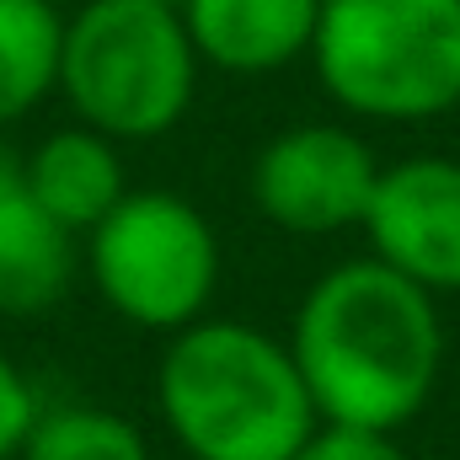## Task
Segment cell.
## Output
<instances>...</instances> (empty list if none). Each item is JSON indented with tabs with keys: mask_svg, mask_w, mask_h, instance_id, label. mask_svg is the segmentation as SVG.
Masks as SVG:
<instances>
[{
	"mask_svg": "<svg viewBox=\"0 0 460 460\" xmlns=\"http://www.w3.org/2000/svg\"><path fill=\"white\" fill-rule=\"evenodd\" d=\"M284 343L316 418L369 434H402L423 418L450 353L439 295L380 257H348L311 279Z\"/></svg>",
	"mask_w": 460,
	"mask_h": 460,
	"instance_id": "obj_1",
	"label": "cell"
},
{
	"mask_svg": "<svg viewBox=\"0 0 460 460\" xmlns=\"http://www.w3.org/2000/svg\"><path fill=\"white\" fill-rule=\"evenodd\" d=\"M155 412L188 460H295L322 429L289 343L241 316H199L166 338Z\"/></svg>",
	"mask_w": 460,
	"mask_h": 460,
	"instance_id": "obj_2",
	"label": "cell"
},
{
	"mask_svg": "<svg viewBox=\"0 0 460 460\" xmlns=\"http://www.w3.org/2000/svg\"><path fill=\"white\" fill-rule=\"evenodd\" d=\"M199 49L172 0H81L59 38V97L118 145L172 134L199 92Z\"/></svg>",
	"mask_w": 460,
	"mask_h": 460,
	"instance_id": "obj_3",
	"label": "cell"
},
{
	"mask_svg": "<svg viewBox=\"0 0 460 460\" xmlns=\"http://www.w3.org/2000/svg\"><path fill=\"white\" fill-rule=\"evenodd\" d=\"M305 59L348 118H445L460 108V0H322Z\"/></svg>",
	"mask_w": 460,
	"mask_h": 460,
	"instance_id": "obj_4",
	"label": "cell"
},
{
	"mask_svg": "<svg viewBox=\"0 0 460 460\" xmlns=\"http://www.w3.org/2000/svg\"><path fill=\"white\" fill-rule=\"evenodd\" d=\"M81 262L113 316L166 338L209 316L220 289V235L172 188H128L86 230Z\"/></svg>",
	"mask_w": 460,
	"mask_h": 460,
	"instance_id": "obj_5",
	"label": "cell"
},
{
	"mask_svg": "<svg viewBox=\"0 0 460 460\" xmlns=\"http://www.w3.org/2000/svg\"><path fill=\"white\" fill-rule=\"evenodd\" d=\"M380 177L375 145L348 123H289L279 128L252 172V204L257 215L284 235H338L358 230L369 193Z\"/></svg>",
	"mask_w": 460,
	"mask_h": 460,
	"instance_id": "obj_6",
	"label": "cell"
},
{
	"mask_svg": "<svg viewBox=\"0 0 460 460\" xmlns=\"http://www.w3.org/2000/svg\"><path fill=\"white\" fill-rule=\"evenodd\" d=\"M369 257L423 284L429 295H460V155H402L380 166L364 209Z\"/></svg>",
	"mask_w": 460,
	"mask_h": 460,
	"instance_id": "obj_7",
	"label": "cell"
},
{
	"mask_svg": "<svg viewBox=\"0 0 460 460\" xmlns=\"http://www.w3.org/2000/svg\"><path fill=\"white\" fill-rule=\"evenodd\" d=\"M199 65L220 75H279L311 54L322 0H182Z\"/></svg>",
	"mask_w": 460,
	"mask_h": 460,
	"instance_id": "obj_8",
	"label": "cell"
},
{
	"mask_svg": "<svg viewBox=\"0 0 460 460\" xmlns=\"http://www.w3.org/2000/svg\"><path fill=\"white\" fill-rule=\"evenodd\" d=\"M81 268L75 235L27 188L22 161L0 150V316L54 311Z\"/></svg>",
	"mask_w": 460,
	"mask_h": 460,
	"instance_id": "obj_9",
	"label": "cell"
},
{
	"mask_svg": "<svg viewBox=\"0 0 460 460\" xmlns=\"http://www.w3.org/2000/svg\"><path fill=\"white\" fill-rule=\"evenodd\" d=\"M22 177H27L32 199L75 241L128 193V172H123L118 139L86 128V123H65V128L43 134L22 155Z\"/></svg>",
	"mask_w": 460,
	"mask_h": 460,
	"instance_id": "obj_10",
	"label": "cell"
},
{
	"mask_svg": "<svg viewBox=\"0 0 460 460\" xmlns=\"http://www.w3.org/2000/svg\"><path fill=\"white\" fill-rule=\"evenodd\" d=\"M59 38L65 16L54 0H0V128L59 92Z\"/></svg>",
	"mask_w": 460,
	"mask_h": 460,
	"instance_id": "obj_11",
	"label": "cell"
},
{
	"mask_svg": "<svg viewBox=\"0 0 460 460\" xmlns=\"http://www.w3.org/2000/svg\"><path fill=\"white\" fill-rule=\"evenodd\" d=\"M16 460H155L134 418L102 402H54L38 407Z\"/></svg>",
	"mask_w": 460,
	"mask_h": 460,
	"instance_id": "obj_12",
	"label": "cell"
},
{
	"mask_svg": "<svg viewBox=\"0 0 460 460\" xmlns=\"http://www.w3.org/2000/svg\"><path fill=\"white\" fill-rule=\"evenodd\" d=\"M38 407L43 402H38L27 369L11 358V348L0 343V460H16L27 429H32V418H38Z\"/></svg>",
	"mask_w": 460,
	"mask_h": 460,
	"instance_id": "obj_13",
	"label": "cell"
},
{
	"mask_svg": "<svg viewBox=\"0 0 460 460\" xmlns=\"http://www.w3.org/2000/svg\"><path fill=\"white\" fill-rule=\"evenodd\" d=\"M295 460H412L396 434H369V429H332L322 423Z\"/></svg>",
	"mask_w": 460,
	"mask_h": 460,
	"instance_id": "obj_14",
	"label": "cell"
}]
</instances>
